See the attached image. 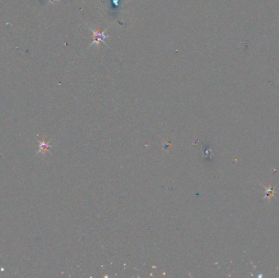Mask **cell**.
<instances>
[{
  "mask_svg": "<svg viewBox=\"0 0 279 278\" xmlns=\"http://www.w3.org/2000/svg\"><path fill=\"white\" fill-rule=\"evenodd\" d=\"M86 25H87V26H88V28L93 32V43H91L90 46H89V48L93 47L94 44H99V43H103L106 47L110 48L108 44H107V43L106 42V38H109V35H106V34H105L106 33V30L101 31H101H96V30H94V29L92 28L91 26L87 25V24H86Z\"/></svg>",
  "mask_w": 279,
  "mask_h": 278,
  "instance_id": "6da1fadb",
  "label": "cell"
}]
</instances>
